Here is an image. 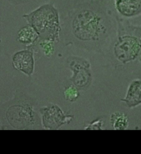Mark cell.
Segmentation results:
<instances>
[{
  "label": "cell",
  "mask_w": 141,
  "mask_h": 154,
  "mask_svg": "<svg viewBox=\"0 0 141 154\" xmlns=\"http://www.w3.org/2000/svg\"><path fill=\"white\" fill-rule=\"evenodd\" d=\"M127 107L133 108L141 105V80L132 82L129 86L126 96L121 100Z\"/></svg>",
  "instance_id": "6da1fadb"
},
{
  "label": "cell",
  "mask_w": 141,
  "mask_h": 154,
  "mask_svg": "<svg viewBox=\"0 0 141 154\" xmlns=\"http://www.w3.org/2000/svg\"><path fill=\"white\" fill-rule=\"evenodd\" d=\"M14 64L16 68L27 74L32 73L33 67V60L32 54L27 51L17 53L14 57Z\"/></svg>",
  "instance_id": "7a4b0ae2"
},
{
  "label": "cell",
  "mask_w": 141,
  "mask_h": 154,
  "mask_svg": "<svg viewBox=\"0 0 141 154\" xmlns=\"http://www.w3.org/2000/svg\"><path fill=\"white\" fill-rule=\"evenodd\" d=\"M125 40L120 43L121 44H119L117 48V52L119 53L117 54L118 55L119 54V55L120 57L125 52L122 56L123 57L125 58V59L126 58L127 52H128L127 58L133 57L134 56L137 54L140 47L139 44H138L137 41L135 39L130 38H130H129V40Z\"/></svg>",
  "instance_id": "3957f363"
},
{
  "label": "cell",
  "mask_w": 141,
  "mask_h": 154,
  "mask_svg": "<svg viewBox=\"0 0 141 154\" xmlns=\"http://www.w3.org/2000/svg\"><path fill=\"white\" fill-rule=\"evenodd\" d=\"M117 5L121 12L130 15L138 12L141 7V0H118Z\"/></svg>",
  "instance_id": "277c9868"
},
{
  "label": "cell",
  "mask_w": 141,
  "mask_h": 154,
  "mask_svg": "<svg viewBox=\"0 0 141 154\" xmlns=\"http://www.w3.org/2000/svg\"><path fill=\"white\" fill-rule=\"evenodd\" d=\"M110 122L111 126L115 130H126L129 125V120L127 115L123 112H118L111 115Z\"/></svg>",
  "instance_id": "5b68a950"
},
{
  "label": "cell",
  "mask_w": 141,
  "mask_h": 154,
  "mask_svg": "<svg viewBox=\"0 0 141 154\" xmlns=\"http://www.w3.org/2000/svg\"><path fill=\"white\" fill-rule=\"evenodd\" d=\"M104 122L101 119H97L92 121L85 128L86 130H102Z\"/></svg>",
  "instance_id": "8992f818"
},
{
  "label": "cell",
  "mask_w": 141,
  "mask_h": 154,
  "mask_svg": "<svg viewBox=\"0 0 141 154\" xmlns=\"http://www.w3.org/2000/svg\"><path fill=\"white\" fill-rule=\"evenodd\" d=\"M20 36H25V39L26 40L28 39L31 40L34 36V33L32 30L29 28H26L24 29L20 34ZM24 39L23 40H24Z\"/></svg>",
  "instance_id": "52a82bcc"
}]
</instances>
